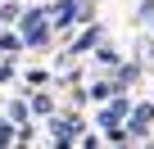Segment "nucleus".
Here are the masks:
<instances>
[{
  "label": "nucleus",
  "mask_w": 154,
  "mask_h": 149,
  "mask_svg": "<svg viewBox=\"0 0 154 149\" xmlns=\"http://www.w3.org/2000/svg\"><path fill=\"white\" fill-rule=\"evenodd\" d=\"M77 18H82V5H77V0H59L50 9V27H72Z\"/></svg>",
  "instance_id": "4"
},
{
  "label": "nucleus",
  "mask_w": 154,
  "mask_h": 149,
  "mask_svg": "<svg viewBox=\"0 0 154 149\" xmlns=\"http://www.w3.org/2000/svg\"><path fill=\"white\" fill-rule=\"evenodd\" d=\"M149 122H154V104L131 109V113H127V127H122V131H127V140H131V136H145V131H149Z\"/></svg>",
  "instance_id": "3"
},
{
  "label": "nucleus",
  "mask_w": 154,
  "mask_h": 149,
  "mask_svg": "<svg viewBox=\"0 0 154 149\" xmlns=\"http://www.w3.org/2000/svg\"><path fill=\"white\" fill-rule=\"evenodd\" d=\"M9 77H14V63H5V68H0V86H5Z\"/></svg>",
  "instance_id": "12"
},
{
  "label": "nucleus",
  "mask_w": 154,
  "mask_h": 149,
  "mask_svg": "<svg viewBox=\"0 0 154 149\" xmlns=\"http://www.w3.org/2000/svg\"><path fill=\"white\" fill-rule=\"evenodd\" d=\"M154 14V0H140V18H149Z\"/></svg>",
  "instance_id": "13"
},
{
  "label": "nucleus",
  "mask_w": 154,
  "mask_h": 149,
  "mask_svg": "<svg viewBox=\"0 0 154 149\" xmlns=\"http://www.w3.org/2000/svg\"><path fill=\"white\" fill-rule=\"evenodd\" d=\"M109 95H113V86H104V82H100V86H91V100H109Z\"/></svg>",
  "instance_id": "11"
},
{
  "label": "nucleus",
  "mask_w": 154,
  "mask_h": 149,
  "mask_svg": "<svg viewBox=\"0 0 154 149\" xmlns=\"http://www.w3.org/2000/svg\"><path fill=\"white\" fill-rule=\"evenodd\" d=\"M9 122H27V104H9Z\"/></svg>",
  "instance_id": "10"
},
{
  "label": "nucleus",
  "mask_w": 154,
  "mask_h": 149,
  "mask_svg": "<svg viewBox=\"0 0 154 149\" xmlns=\"http://www.w3.org/2000/svg\"><path fill=\"white\" fill-rule=\"evenodd\" d=\"M127 113H131V104H127L122 95H113V104L100 109V127H104V131H118V127L127 122Z\"/></svg>",
  "instance_id": "2"
},
{
  "label": "nucleus",
  "mask_w": 154,
  "mask_h": 149,
  "mask_svg": "<svg viewBox=\"0 0 154 149\" xmlns=\"http://www.w3.org/2000/svg\"><path fill=\"white\" fill-rule=\"evenodd\" d=\"M14 136H18V131H14V122H0V149H9V145H14Z\"/></svg>",
  "instance_id": "9"
},
{
  "label": "nucleus",
  "mask_w": 154,
  "mask_h": 149,
  "mask_svg": "<svg viewBox=\"0 0 154 149\" xmlns=\"http://www.w3.org/2000/svg\"><path fill=\"white\" fill-rule=\"evenodd\" d=\"M27 109H32L36 118H50V113H54V104H50V95H32V104H27Z\"/></svg>",
  "instance_id": "7"
},
{
  "label": "nucleus",
  "mask_w": 154,
  "mask_h": 149,
  "mask_svg": "<svg viewBox=\"0 0 154 149\" xmlns=\"http://www.w3.org/2000/svg\"><path fill=\"white\" fill-rule=\"evenodd\" d=\"M18 36H23V45H50V14L45 9H23V18H18Z\"/></svg>",
  "instance_id": "1"
},
{
  "label": "nucleus",
  "mask_w": 154,
  "mask_h": 149,
  "mask_svg": "<svg viewBox=\"0 0 154 149\" xmlns=\"http://www.w3.org/2000/svg\"><path fill=\"white\" fill-rule=\"evenodd\" d=\"M18 18H23V9L14 0H0V23H18Z\"/></svg>",
  "instance_id": "8"
},
{
  "label": "nucleus",
  "mask_w": 154,
  "mask_h": 149,
  "mask_svg": "<svg viewBox=\"0 0 154 149\" xmlns=\"http://www.w3.org/2000/svg\"><path fill=\"white\" fill-rule=\"evenodd\" d=\"M0 59H5V54H0Z\"/></svg>",
  "instance_id": "15"
},
{
  "label": "nucleus",
  "mask_w": 154,
  "mask_h": 149,
  "mask_svg": "<svg viewBox=\"0 0 154 149\" xmlns=\"http://www.w3.org/2000/svg\"><path fill=\"white\" fill-rule=\"evenodd\" d=\"M82 149H100V140H95V136H91V140H86V145H82Z\"/></svg>",
  "instance_id": "14"
},
{
  "label": "nucleus",
  "mask_w": 154,
  "mask_h": 149,
  "mask_svg": "<svg viewBox=\"0 0 154 149\" xmlns=\"http://www.w3.org/2000/svg\"><path fill=\"white\" fill-rule=\"evenodd\" d=\"M95 45H100V27H86L82 36H72L68 54H86V50H95Z\"/></svg>",
  "instance_id": "5"
},
{
  "label": "nucleus",
  "mask_w": 154,
  "mask_h": 149,
  "mask_svg": "<svg viewBox=\"0 0 154 149\" xmlns=\"http://www.w3.org/2000/svg\"><path fill=\"white\" fill-rule=\"evenodd\" d=\"M14 50H23V36L18 32H0V54H14Z\"/></svg>",
  "instance_id": "6"
}]
</instances>
